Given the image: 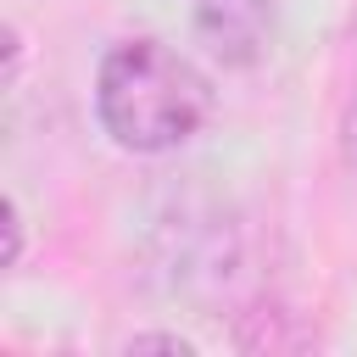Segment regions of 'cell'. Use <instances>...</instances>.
<instances>
[{"mask_svg":"<svg viewBox=\"0 0 357 357\" xmlns=\"http://www.w3.org/2000/svg\"><path fill=\"white\" fill-rule=\"evenodd\" d=\"M206 78L156 39L112 45L95 78V112L123 151H173L206 123Z\"/></svg>","mask_w":357,"mask_h":357,"instance_id":"6da1fadb","label":"cell"},{"mask_svg":"<svg viewBox=\"0 0 357 357\" xmlns=\"http://www.w3.org/2000/svg\"><path fill=\"white\" fill-rule=\"evenodd\" d=\"M201 33L212 39L218 56L229 61H251V50L268 33V6L262 0H206L201 6Z\"/></svg>","mask_w":357,"mask_h":357,"instance_id":"7a4b0ae2","label":"cell"},{"mask_svg":"<svg viewBox=\"0 0 357 357\" xmlns=\"http://www.w3.org/2000/svg\"><path fill=\"white\" fill-rule=\"evenodd\" d=\"M0 223H6V257H0V262L11 268V262H17V251H22V218H17V201H6V206H0Z\"/></svg>","mask_w":357,"mask_h":357,"instance_id":"3957f363","label":"cell"},{"mask_svg":"<svg viewBox=\"0 0 357 357\" xmlns=\"http://www.w3.org/2000/svg\"><path fill=\"white\" fill-rule=\"evenodd\" d=\"M128 351H190V340H178V335H134L128 340Z\"/></svg>","mask_w":357,"mask_h":357,"instance_id":"277c9868","label":"cell"}]
</instances>
